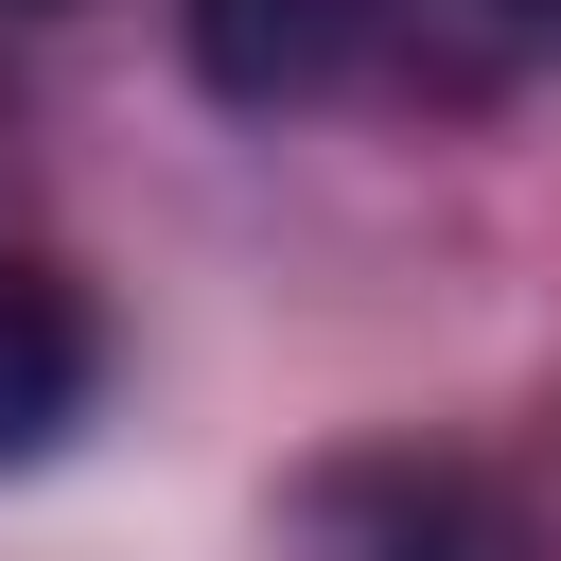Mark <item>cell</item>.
<instances>
[{"instance_id": "3", "label": "cell", "mask_w": 561, "mask_h": 561, "mask_svg": "<svg viewBox=\"0 0 561 561\" xmlns=\"http://www.w3.org/2000/svg\"><path fill=\"white\" fill-rule=\"evenodd\" d=\"M368 35L403 53V88L491 105V88H526V70L561 53V0H368Z\"/></svg>"}, {"instance_id": "1", "label": "cell", "mask_w": 561, "mask_h": 561, "mask_svg": "<svg viewBox=\"0 0 561 561\" xmlns=\"http://www.w3.org/2000/svg\"><path fill=\"white\" fill-rule=\"evenodd\" d=\"M298 561H508V508L438 456H351L298 491Z\"/></svg>"}, {"instance_id": "2", "label": "cell", "mask_w": 561, "mask_h": 561, "mask_svg": "<svg viewBox=\"0 0 561 561\" xmlns=\"http://www.w3.org/2000/svg\"><path fill=\"white\" fill-rule=\"evenodd\" d=\"M368 53V0H193V70L228 105H316Z\"/></svg>"}, {"instance_id": "4", "label": "cell", "mask_w": 561, "mask_h": 561, "mask_svg": "<svg viewBox=\"0 0 561 561\" xmlns=\"http://www.w3.org/2000/svg\"><path fill=\"white\" fill-rule=\"evenodd\" d=\"M88 421V298L0 263V456H53Z\"/></svg>"}]
</instances>
